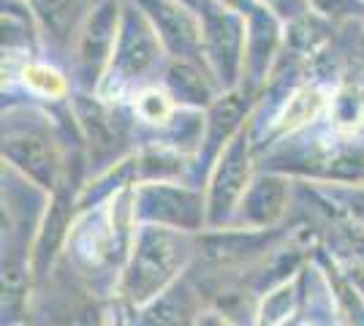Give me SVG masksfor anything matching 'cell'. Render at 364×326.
<instances>
[{"mask_svg":"<svg viewBox=\"0 0 364 326\" xmlns=\"http://www.w3.org/2000/svg\"><path fill=\"white\" fill-rule=\"evenodd\" d=\"M185 261V242L180 234L164 226H144L139 232L131 253V266L125 275V291L134 302H150L168 286Z\"/></svg>","mask_w":364,"mask_h":326,"instance_id":"6da1fadb","label":"cell"},{"mask_svg":"<svg viewBox=\"0 0 364 326\" xmlns=\"http://www.w3.org/2000/svg\"><path fill=\"white\" fill-rule=\"evenodd\" d=\"M201 38L204 52L213 63V68L220 79L234 82L245 63V47H247V28L245 16H240L231 6L220 0H201Z\"/></svg>","mask_w":364,"mask_h":326,"instance_id":"7a4b0ae2","label":"cell"},{"mask_svg":"<svg viewBox=\"0 0 364 326\" xmlns=\"http://www.w3.org/2000/svg\"><path fill=\"white\" fill-rule=\"evenodd\" d=\"M210 185V220H220L242 204L250 188V141L245 131H237L223 144Z\"/></svg>","mask_w":364,"mask_h":326,"instance_id":"3957f363","label":"cell"},{"mask_svg":"<svg viewBox=\"0 0 364 326\" xmlns=\"http://www.w3.org/2000/svg\"><path fill=\"white\" fill-rule=\"evenodd\" d=\"M161 38L152 28V22L141 9H125L122 11L117 44L112 52V68L117 71V79H139L147 74L158 55H161Z\"/></svg>","mask_w":364,"mask_h":326,"instance_id":"277c9868","label":"cell"},{"mask_svg":"<svg viewBox=\"0 0 364 326\" xmlns=\"http://www.w3.org/2000/svg\"><path fill=\"white\" fill-rule=\"evenodd\" d=\"M136 3L152 22L161 44L168 52H174V58L191 60L198 49H204L201 28L196 16L191 14L193 11L191 6H185L180 0H136Z\"/></svg>","mask_w":364,"mask_h":326,"instance_id":"5b68a950","label":"cell"},{"mask_svg":"<svg viewBox=\"0 0 364 326\" xmlns=\"http://www.w3.org/2000/svg\"><path fill=\"white\" fill-rule=\"evenodd\" d=\"M122 11L117 0H98L85 16L82 28L76 31V58L85 68H101L112 60V52L117 44Z\"/></svg>","mask_w":364,"mask_h":326,"instance_id":"8992f818","label":"cell"},{"mask_svg":"<svg viewBox=\"0 0 364 326\" xmlns=\"http://www.w3.org/2000/svg\"><path fill=\"white\" fill-rule=\"evenodd\" d=\"M3 156L11 161V166L25 171L33 183L41 188H52L60 169V156L55 150L52 139L38 134H19L3 144Z\"/></svg>","mask_w":364,"mask_h":326,"instance_id":"52a82bcc","label":"cell"},{"mask_svg":"<svg viewBox=\"0 0 364 326\" xmlns=\"http://www.w3.org/2000/svg\"><path fill=\"white\" fill-rule=\"evenodd\" d=\"M141 212L158 223H171V226H193L201 210L198 202L188 190H174L166 183H152L139 190V210L134 207V215Z\"/></svg>","mask_w":364,"mask_h":326,"instance_id":"ba28073f","label":"cell"},{"mask_svg":"<svg viewBox=\"0 0 364 326\" xmlns=\"http://www.w3.org/2000/svg\"><path fill=\"white\" fill-rule=\"evenodd\" d=\"M286 204V185L274 177H264L247 188L242 199V215L250 226H267L280 217Z\"/></svg>","mask_w":364,"mask_h":326,"instance_id":"9c48e42d","label":"cell"},{"mask_svg":"<svg viewBox=\"0 0 364 326\" xmlns=\"http://www.w3.org/2000/svg\"><path fill=\"white\" fill-rule=\"evenodd\" d=\"M326 109V95L321 87H299L296 93H291L286 101V107L277 117V134H294L304 128L307 123H313L321 112Z\"/></svg>","mask_w":364,"mask_h":326,"instance_id":"30bf717a","label":"cell"},{"mask_svg":"<svg viewBox=\"0 0 364 326\" xmlns=\"http://www.w3.org/2000/svg\"><path fill=\"white\" fill-rule=\"evenodd\" d=\"M166 82L177 101H188V104H207L210 101V85L193 63L177 58L166 71Z\"/></svg>","mask_w":364,"mask_h":326,"instance_id":"8fae6325","label":"cell"},{"mask_svg":"<svg viewBox=\"0 0 364 326\" xmlns=\"http://www.w3.org/2000/svg\"><path fill=\"white\" fill-rule=\"evenodd\" d=\"M31 6H33V14L41 19V25L58 41L74 38L79 0H31Z\"/></svg>","mask_w":364,"mask_h":326,"instance_id":"7c38bea8","label":"cell"},{"mask_svg":"<svg viewBox=\"0 0 364 326\" xmlns=\"http://www.w3.org/2000/svg\"><path fill=\"white\" fill-rule=\"evenodd\" d=\"M245 114V104L240 95H226L210 109V120H207V131H210V141L213 144H226L237 131H240V117Z\"/></svg>","mask_w":364,"mask_h":326,"instance_id":"4fadbf2b","label":"cell"},{"mask_svg":"<svg viewBox=\"0 0 364 326\" xmlns=\"http://www.w3.org/2000/svg\"><path fill=\"white\" fill-rule=\"evenodd\" d=\"M19 77L25 82V87L36 95H44V98H65L68 95V82L63 79L60 71L49 68L44 63H28L22 65Z\"/></svg>","mask_w":364,"mask_h":326,"instance_id":"5bb4252c","label":"cell"},{"mask_svg":"<svg viewBox=\"0 0 364 326\" xmlns=\"http://www.w3.org/2000/svg\"><path fill=\"white\" fill-rule=\"evenodd\" d=\"M174 95L164 90V87H147L136 95L134 112L144 123L150 125H166L174 117Z\"/></svg>","mask_w":364,"mask_h":326,"instance_id":"9a60e30c","label":"cell"},{"mask_svg":"<svg viewBox=\"0 0 364 326\" xmlns=\"http://www.w3.org/2000/svg\"><path fill=\"white\" fill-rule=\"evenodd\" d=\"M364 123V95L356 87H343L334 98V125L340 131H353Z\"/></svg>","mask_w":364,"mask_h":326,"instance_id":"2e32d148","label":"cell"},{"mask_svg":"<svg viewBox=\"0 0 364 326\" xmlns=\"http://www.w3.org/2000/svg\"><path fill=\"white\" fill-rule=\"evenodd\" d=\"M294 308V291H291V286H283L280 291H274L269 296V302L264 305V315H261V321L264 326H277L280 321H286V315L291 313Z\"/></svg>","mask_w":364,"mask_h":326,"instance_id":"e0dca14e","label":"cell"},{"mask_svg":"<svg viewBox=\"0 0 364 326\" xmlns=\"http://www.w3.org/2000/svg\"><path fill=\"white\" fill-rule=\"evenodd\" d=\"M182 315V305H177L174 299H161L152 310L144 313L141 326H177Z\"/></svg>","mask_w":364,"mask_h":326,"instance_id":"ac0fdd59","label":"cell"},{"mask_svg":"<svg viewBox=\"0 0 364 326\" xmlns=\"http://www.w3.org/2000/svg\"><path fill=\"white\" fill-rule=\"evenodd\" d=\"M313 6V11L321 16H343L350 11L353 0H307Z\"/></svg>","mask_w":364,"mask_h":326,"instance_id":"d6986e66","label":"cell"},{"mask_svg":"<svg viewBox=\"0 0 364 326\" xmlns=\"http://www.w3.org/2000/svg\"><path fill=\"white\" fill-rule=\"evenodd\" d=\"M198 326H226V324H223L218 315H213V313H210V315H204V318L198 321Z\"/></svg>","mask_w":364,"mask_h":326,"instance_id":"ffe728a7","label":"cell"},{"mask_svg":"<svg viewBox=\"0 0 364 326\" xmlns=\"http://www.w3.org/2000/svg\"><path fill=\"white\" fill-rule=\"evenodd\" d=\"M180 3H185V6H191V9H198V6H201V0H180Z\"/></svg>","mask_w":364,"mask_h":326,"instance_id":"44dd1931","label":"cell"}]
</instances>
